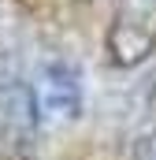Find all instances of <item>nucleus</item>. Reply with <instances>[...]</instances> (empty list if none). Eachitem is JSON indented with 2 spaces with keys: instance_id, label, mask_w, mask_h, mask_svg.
<instances>
[{
  "instance_id": "nucleus-1",
  "label": "nucleus",
  "mask_w": 156,
  "mask_h": 160,
  "mask_svg": "<svg viewBox=\"0 0 156 160\" xmlns=\"http://www.w3.org/2000/svg\"><path fill=\"white\" fill-rule=\"evenodd\" d=\"M30 101L34 116L41 123H67L82 112V78L71 63L48 60L41 63L34 82H30Z\"/></svg>"
},
{
  "instance_id": "nucleus-2",
  "label": "nucleus",
  "mask_w": 156,
  "mask_h": 160,
  "mask_svg": "<svg viewBox=\"0 0 156 160\" xmlns=\"http://www.w3.org/2000/svg\"><path fill=\"white\" fill-rule=\"evenodd\" d=\"M112 60L130 67L156 52V0H119L112 34H108Z\"/></svg>"
},
{
  "instance_id": "nucleus-3",
  "label": "nucleus",
  "mask_w": 156,
  "mask_h": 160,
  "mask_svg": "<svg viewBox=\"0 0 156 160\" xmlns=\"http://www.w3.org/2000/svg\"><path fill=\"white\" fill-rule=\"evenodd\" d=\"M145 160H156V142L149 145V157H145Z\"/></svg>"
}]
</instances>
